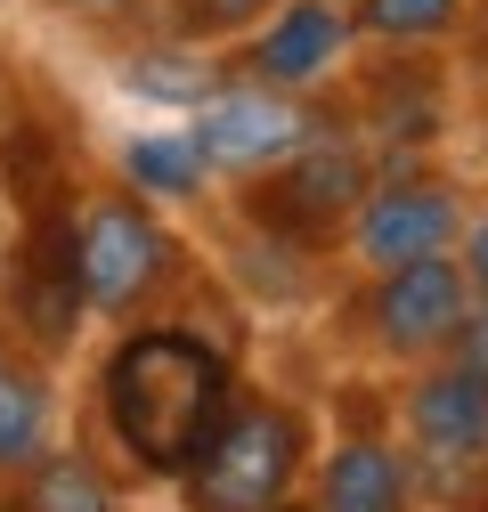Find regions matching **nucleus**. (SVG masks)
I'll list each match as a JSON object with an SVG mask.
<instances>
[{
  "label": "nucleus",
  "mask_w": 488,
  "mask_h": 512,
  "mask_svg": "<svg viewBox=\"0 0 488 512\" xmlns=\"http://www.w3.org/2000/svg\"><path fill=\"white\" fill-rule=\"evenodd\" d=\"M98 407H106L114 447L139 472L179 480L228 415V358L212 342H196L188 326H139L114 342V358L98 374Z\"/></svg>",
  "instance_id": "1"
},
{
  "label": "nucleus",
  "mask_w": 488,
  "mask_h": 512,
  "mask_svg": "<svg viewBox=\"0 0 488 512\" xmlns=\"http://www.w3.org/2000/svg\"><path fill=\"white\" fill-rule=\"evenodd\" d=\"M301 472V423L285 407H228L204 456L179 472L196 512H269Z\"/></svg>",
  "instance_id": "2"
},
{
  "label": "nucleus",
  "mask_w": 488,
  "mask_h": 512,
  "mask_svg": "<svg viewBox=\"0 0 488 512\" xmlns=\"http://www.w3.org/2000/svg\"><path fill=\"white\" fill-rule=\"evenodd\" d=\"M171 269V236L155 228L147 204L131 196H90L82 220H74V277H82V301L106 309V317H131Z\"/></svg>",
  "instance_id": "3"
},
{
  "label": "nucleus",
  "mask_w": 488,
  "mask_h": 512,
  "mask_svg": "<svg viewBox=\"0 0 488 512\" xmlns=\"http://www.w3.org/2000/svg\"><path fill=\"white\" fill-rule=\"evenodd\" d=\"M366 196V155L350 139H301L293 155H277V179L261 187V220L293 228V236H334Z\"/></svg>",
  "instance_id": "4"
},
{
  "label": "nucleus",
  "mask_w": 488,
  "mask_h": 512,
  "mask_svg": "<svg viewBox=\"0 0 488 512\" xmlns=\"http://www.w3.org/2000/svg\"><path fill=\"white\" fill-rule=\"evenodd\" d=\"M472 317V285L448 252H423L407 269H383V293H375V334L391 350H440L464 334Z\"/></svg>",
  "instance_id": "5"
},
{
  "label": "nucleus",
  "mask_w": 488,
  "mask_h": 512,
  "mask_svg": "<svg viewBox=\"0 0 488 512\" xmlns=\"http://www.w3.org/2000/svg\"><path fill=\"white\" fill-rule=\"evenodd\" d=\"M358 252L375 269H407L423 252H448L456 244V196L432 179H391L375 196H358Z\"/></svg>",
  "instance_id": "6"
},
{
  "label": "nucleus",
  "mask_w": 488,
  "mask_h": 512,
  "mask_svg": "<svg viewBox=\"0 0 488 512\" xmlns=\"http://www.w3.org/2000/svg\"><path fill=\"white\" fill-rule=\"evenodd\" d=\"M342 49H350V17L334 0H277L269 33L244 49V74L261 90H301V82H318Z\"/></svg>",
  "instance_id": "7"
},
{
  "label": "nucleus",
  "mask_w": 488,
  "mask_h": 512,
  "mask_svg": "<svg viewBox=\"0 0 488 512\" xmlns=\"http://www.w3.org/2000/svg\"><path fill=\"white\" fill-rule=\"evenodd\" d=\"M407 431L423 456L440 464H480L488 456V374L480 366H440L415 382L407 399Z\"/></svg>",
  "instance_id": "8"
},
{
  "label": "nucleus",
  "mask_w": 488,
  "mask_h": 512,
  "mask_svg": "<svg viewBox=\"0 0 488 512\" xmlns=\"http://www.w3.org/2000/svg\"><path fill=\"white\" fill-rule=\"evenodd\" d=\"M301 139H310V122H301L285 98H269L261 82L196 114V147H204L212 163H236V171H253V163H277V155H293Z\"/></svg>",
  "instance_id": "9"
},
{
  "label": "nucleus",
  "mask_w": 488,
  "mask_h": 512,
  "mask_svg": "<svg viewBox=\"0 0 488 512\" xmlns=\"http://www.w3.org/2000/svg\"><path fill=\"white\" fill-rule=\"evenodd\" d=\"M17 309L41 342H66L74 317H82V277H74V228L57 204L33 212V244H25V269H17Z\"/></svg>",
  "instance_id": "10"
},
{
  "label": "nucleus",
  "mask_w": 488,
  "mask_h": 512,
  "mask_svg": "<svg viewBox=\"0 0 488 512\" xmlns=\"http://www.w3.org/2000/svg\"><path fill=\"white\" fill-rule=\"evenodd\" d=\"M318 512H407V464L383 439H350L326 464V504Z\"/></svg>",
  "instance_id": "11"
},
{
  "label": "nucleus",
  "mask_w": 488,
  "mask_h": 512,
  "mask_svg": "<svg viewBox=\"0 0 488 512\" xmlns=\"http://www.w3.org/2000/svg\"><path fill=\"white\" fill-rule=\"evenodd\" d=\"M122 171H131V187H139V196L179 204V196H196V187H204L212 155L196 147V131H139L131 147H122Z\"/></svg>",
  "instance_id": "12"
},
{
  "label": "nucleus",
  "mask_w": 488,
  "mask_h": 512,
  "mask_svg": "<svg viewBox=\"0 0 488 512\" xmlns=\"http://www.w3.org/2000/svg\"><path fill=\"white\" fill-rule=\"evenodd\" d=\"M49 447V382L0 358V472H25Z\"/></svg>",
  "instance_id": "13"
},
{
  "label": "nucleus",
  "mask_w": 488,
  "mask_h": 512,
  "mask_svg": "<svg viewBox=\"0 0 488 512\" xmlns=\"http://www.w3.org/2000/svg\"><path fill=\"white\" fill-rule=\"evenodd\" d=\"M25 512H114V480L90 456H41L25 464Z\"/></svg>",
  "instance_id": "14"
},
{
  "label": "nucleus",
  "mask_w": 488,
  "mask_h": 512,
  "mask_svg": "<svg viewBox=\"0 0 488 512\" xmlns=\"http://www.w3.org/2000/svg\"><path fill=\"white\" fill-rule=\"evenodd\" d=\"M358 25L375 41H440L456 25V0H358Z\"/></svg>",
  "instance_id": "15"
},
{
  "label": "nucleus",
  "mask_w": 488,
  "mask_h": 512,
  "mask_svg": "<svg viewBox=\"0 0 488 512\" xmlns=\"http://www.w3.org/2000/svg\"><path fill=\"white\" fill-rule=\"evenodd\" d=\"M261 9H277V0H188V25L196 33H236V25H253Z\"/></svg>",
  "instance_id": "16"
},
{
  "label": "nucleus",
  "mask_w": 488,
  "mask_h": 512,
  "mask_svg": "<svg viewBox=\"0 0 488 512\" xmlns=\"http://www.w3.org/2000/svg\"><path fill=\"white\" fill-rule=\"evenodd\" d=\"M464 285H472V301H488V228H472V244H464Z\"/></svg>",
  "instance_id": "17"
},
{
  "label": "nucleus",
  "mask_w": 488,
  "mask_h": 512,
  "mask_svg": "<svg viewBox=\"0 0 488 512\" xmlns=\"http://www.w3.org/2000/svg\"><path fill=\"white\" fill-rule=\"evenodd\" d=\"M464 366L488 374V317H464Z\"/></svg>",
  "instance_id": "18"
},
{
  "label": "nucleus",
  "mask_w": 488,
  "mask_h": 512,
  "mask_svg": "<svg viewBox=\"0 0 488 512\" xmlns=\"http://www.w3.org/2000/svg\"><path fill=\"white\" fill-rule=\"evenodd\" d=\"M82 9H122V0H82Z\"/></svg>",
  "instance_id": "19"
},
{
  "label": "nucleus",
  "mask_w": 488,
  "mask_h": 512,
  "mask_svg": "<svg viewBox=\"0 0 488 512\" xmlns=\"http://www.w3.org/2000/svg\"><path fill=\"white\" fill-rule=\"evenodd\" d=\"M269 512H285V504H269Z\"/></svg>",
  "instance_id": "20"
}]
</instances>
